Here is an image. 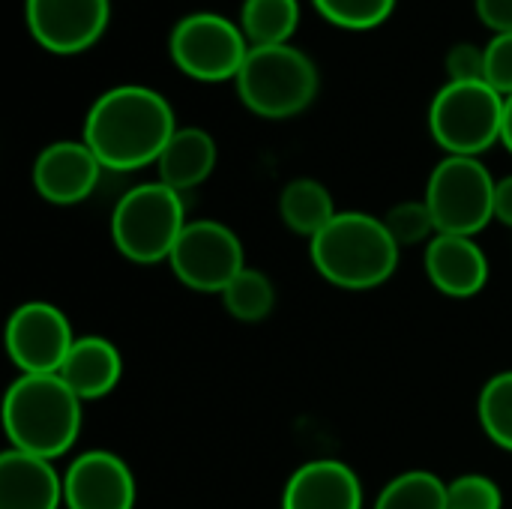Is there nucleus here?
<instances>
[{"mask_svg": "<svg viewBox=\"0 0 512 509\" xmlns=\"http://www.w3.org/2000/svg\"><path fill=\"white\" fill-rule=\"evenodd\" d=\"M177 132L171 102L144 84H117L96 96L84 117V144L108 171L156 165Z\"/></svg>", "mask_w": 512, "mask_h": 509, "instance_id": "f257e3e1", "label": "nucleus"}, {"mask_svg": "<svg viewBox=\"0 0 512 509\" xmlns=\"http://www.w3.org/2000/svg\"><path fill=\"white\" fill-rule=\"evenodd\" d=\"M81 399L60 375H18L3 396V432L12 450L60 459L81 435Z\"/></svg>", "mask_w": 512, "mask_h": 509, "instance_id": "f03ea898", "label": "nucleus"}, {"mask_svg": "<svg viewBox=\"0 0 512 509\" xmlns=\"http://www.w3.org/2000/svg\"><path fill=\"white\" fill-rule=\"evenodd\" d=\"M399 246L384 219L360 210H339L336 219L309 240L312 267L342 291H372L399 267Z\"/></svg>", "mask_w": 512, "mask_h": 509, "instance_id": "7ed1b4c3", "label": "nucleus"}, {"mask_svg": "<svg viewBox=\"0 0 512 509\" xmlns=\"http://www.w3.org/2000/svg\"><path fill=\"white\" fill-rule=\"evenodd\" d=\"M240 102L264 120H288L303 114L318 96V66L315 60L285 45H255L246 54L237 78Z\"/></svg>", "mask_w": 512, "mask_h": 509, "instance_id": "20e7f679", "label": "nucleus"}, {"mask_svg": "<svg viewBox=\"0 0 512 509\" xmlns=\"http://www.w3.org/2000/svg\"><path fill=\"white\" fill-rule=\"evenodd\" d=\"M189 225L183 195L162 180L138 183L120 195L111 213V243L132 264L168 261Z\"/></svg>", "mask_w": 512, "mask_h": 509, "instance_id": "39448f33", "label": "nucleus"}, {"mask_svg": "<svg viewBox=\"0 0 512 509\" xmlns=\"http://www.w3.org/2000/svg\"><path fill=\"white\" fill-rule=\"evenodd\" d=\"M504 96L486 81H447L429 105V132L447 156H477L501 141Z\"/></svg>", "mask_w": 512, "mask_h": 509, "instance_id": "423d86ee", "label": "nucleus"}, {"mask_svg": "<svg viewBox=\"0 0 512 509\" xmlns=\"http://www.w3.org/2000/svg\"><path fill=\"white\" fill-rule=\"evenodd\" d=\"M495 186L498 180L477 156H444L423 195L438 234L477 237L495 219Z\"/></svg>", "mask_w": 512, "mask_h": 509, "instance_id": "0eeeda50", "label": "nucleus"}, {"mask_svg": "<svg viewBox=\"0 0 512 509\" xmlns=\"http://www.w3.org/2000/svg\"><path fill=\"white\" fill-rule=\"evenodd\" d=\"M249 48L243 27L219 12H189L168 36L174 66L195 81L237 78Z\"/></svg>", "mask_w": 512, "mask_h": 509, "instance_id": "6e6552de", "label": "nucleus"}, {"mask_svg": "<svg viewBox=\"0 0 512 509\" xmlns=\"http://www.w3.org/2000/svg\"><path fill=\"white\" fill-rule=\"evenodd\" d=\"M171 273L198 294H222L228 282L246 270V252L234 228L219 219H192L171 258Z\"/></svg>", "mask_w": 512, "mask_h": 509, "instance_id": "1a4fd4ad", "label": "nucleus"}, {"mask_svg": "<svg viewBox=\"0 0 512 509\" xmlns=\"http://www.w3.org/2000/svg\"><path fill=\"white\" fill-rule=\"evenodd\" d=\"M75 339L63 309L45 300L21 303L6 321V354L21 375H57Z\"/></svg>", "mask_w": 512, "mask_h": 509, "instance_id": "9d476101", "label": "nucleus"}, {"mask_svg": "<svg viewBox=\"0 0 512 509\" xmlns=\"http://www.w3.org/2000/svg\"><path fill=\"white\" fill-rule=\"evenodd\" d=\"M111 0H24L30 36L51 54H81L108 27Z\"/></svg>", "mask_w": 512, "mask_h": 509, "instance_id": "9b49d317", "label": "nucleus"}, {"mask_svg": "<svg viewBox=\"0 0 512 509\" xmlns=\"http://www.w3.org/2000/svg\"><path fill=\"white\" fill-rule=\"evenodd\" d=\"M138 486L123 456L111 450H87L72 459L63 474L66 509H135Z\"/></svg>", "mask_w": 512, "mask_h": 509, "instance_id": "f8f14e48", "label": "nucleus"}, {"mask_svg": "<svg viewBox=\"0 0 512 509\" xmlns=\"http://www.w3.org/2000/svg\"><path fill=\"white\" fill-rule=\"evenodd\" d=\"M102 171V162L84 141H54L33 162V189L48 204L72 207L93 195Z\"/></svg>", "mask_w": 512, "mask_h": 509, "instance_id": "ddd939ff", "label": "nucleus"}, {"mask_svg": "<svg viewBox=\"0 0 512 509\" xmlns=\"http://www.w3.org/2000/svg\"><path fill=\"white\" fill-rule=\"evenodd\" d=\"M423 267L435 291L453 300H471L489 282V258L474 237L435 234L423 249Z\"/></svg>", "mask_w": 512, "mask_h": 509, "instance_id": "4468645a", "label": "nucleus"}, {"mask_svg": "<svg viewBox=\"0 0 512 509\" xmlns=\"http://www.w3.org/2000/svg\"><path fill=\"white\" fill-rule=\"evenodd\" d=\"M282 509H363V480L339 459L306 462L288 477Z\"/></svg>", "mask_w": 512, "mask_h": 509, "instance_id": "2eb2a0df", "label": "nucleus"}, {"mask_svg": "<svg viewBox=\"0 0 512 509\" xmlns=\"http://www.w3.org/2000/svg\"><path fill=\"white\" fill-rule=\"evenodd\" d=\"M63 477L54 462L6 447L0 456V509H60Z\"/></svg>", "mask_w": 512, "mask_h": 509, "instance_id": "dca6fc26", "label": "nucleus"}, {"mask_svg": "<svg viewBox=\"0 0 512 509\" xmlns=\"http://www.w3.org/2000/svg\"><path fill=\"white\" fill-rule=\"evenodd\" d=\"M57 375L75 390L81 402L105 399L120 387L123 354L105 336H78Z\"/></svg>", "mask_w": 512, "mask_h": 509, "instance_id": "f3484780", "label": "nucleus"}, {"mask_svg": "<svg viewBox=\"0 0 512 509\" xmlns=\"http://www.w3.org/2000/svg\"><path fill=\"white\" fill-rule=\"evenodd\" d=\"M219 147L213 135L201 126H177L171 141L165 144L162 156L156 159L159 180L174 192H189L201 186L216 171Z\"/></svg>", "mask_w": 512, "mask_h": 509, "instance_id": "a211bd4d", "label": "nucleus"}, {"mask_svg": "<svg viewBox=\"0 0 512 509\" xmlns=\"http://www.w3.org/2000/svg\"><path fill=\"white\" fill-rule=\"evenodd\" d=\"M336 213L339 210L330 189L312 177L291 180L279 195V219L285 222V228L309 240H315L336 219Z\"/></svg>", "mask_w": 512, "mask_h": 509, "instance_id": "6ab92c4d", "label": "nucleus"}, {"mask_svg": "<svg viewBox=\"0 0 512 509\" xmlns=\"http://www.w3.org/2000/svg\"><path fill=\"white\" fill-rule=\"evenodd\" d=\"M300 24L297 0H243L240 27L249 45H285Z\"/></svg>", "mask_w": 512, "mask_h": 509, "instance_id": "aec40b11", "label": "nucleus"}, {"mask_svg": "<svg viewBox=\"0 0 512 509\" xmlns=\"http://www.w3.org/2000/svg\"><path fill=\"white\" fill-rule=\"evenodd\" d=\"M219 297H222L225 312L240 324L264 321V318H270V312L276 306V288H273L270 276L255 267L240 270Z\"/></svg>", "mask_w": 512, "mask_h": 509, "instance_id": "412c9836", "label": "nucleus"}, {"mask_svg": "<svg viewBox=\"0 0 512 509\" xmlns=\"http://www.w3.org/2000/svg\"><path fill=\"white\" fill-rule=\"evenodd\" d=\"M375 509H447V483L432 471H405L381 489Z\"/></svg>", "mask_w": 512, "mask_h": 509, "instance_id": "4be33fe9", "label": "nucleus"}, {"mask_svg": "<svg viewBox=\"0 0 512 509\" xmlns=\"http://www.w3.org/2000/svg\"><path fill=\"white\" fill-rule=\"evenodd\" d=\"M477 417L489 441L512 453V369L486 381L477 399Z\"/></svg>", "mask_w": 512, "mask_h": 509, "instance_id": "5701e85b", "label": "nucleus"}, {"mask_svg": "<svg viewBox=\"0 0 512 509\" xmlns=\"http://www.w3.org/2000/svg\"><path fill=\"white\" fill-rule=\"evenodd\" d=\"M312 3L324 21L345 30H372L384 24L396 9V0H312Z\"/></svg>", "mask_w": 512, "mask_h": 509, "instance_id": "b1692460", "label": "nucleus"}, {"mask_svg": "<svg viewBox=\"0 0 512 509\" xmlns=\"http://www.w3.org/2000/svg\"><path fill=\"white\" fill-rule=\"evenodd\" d=\"M384 225L390 231V237L396 240L399 249L405 246H429L432 237L438 234L432 210L426 201H402L396 207L387 210Z\"/></svg>", "mask_w": 512, "mask_h": 509, "instance_id": "393cba45", "label": "nucleus"}, {"mask_svg": "<svg viewBox=\"0 0 512 509\" xmlns=\"http://www.w3.org/2000/svg\"><path fill=\"white\" fill-rule=\"evenodd\" d=\"M447 509H504V492L486 474H462L447 483Z\"/></svg>", "mask_w": 512, "mask_h": 509, "instance_id": "a878e982", "label": "nucleus"}, {"mask_svg": "<svg viewBox=\"0 0 512 509\" xmlns=\"http://www.w3.org/2000/svg\"><path fill=\"white\" fill-rule=\"evenodd\" d=\"M486 84L512 96V33H495L486 45Z\"/></svg>", "mask_w": 512, "mask_h": 509, "instance_id": "bb28decb", "label": "nucleus"}, {"mask_svg": "<svg viewBox=\"0 0 512 509\" xmlns=\"http://www.w3.org/2000/svg\"><path fill=\"white\" fill-rule=\"evenodd\" d=\"M447 81H486V48L474 42H456L447 51Z\"/></svg>", "mask_w": 512, "mask_h": 509, "instance_id": "cd10ccee", "label": "nucleus"}, {"mask_svg": "<svg viewBox=\"0 0 512 509\" xmlns=\"http://www.w3.org/2000/svg\"><path fill=\"white\" fill-rule=\"evenodd\" d=\"M480 21L495 33H512V0H474Z\"/></svg>", "mask_w": 512, "mask_h": 509, "instance_id": "c85d7f7f", "label": "nucleus"}, {"mask_svg": "<svg viewBox=\"0 0 512 509\" xmlns=\"http://www.w3.org/2000/svg\"><path fill=\"white\" fill-rule=\"evenodd\" d=\"M495 219L512 228V174L495 186Z\"/></svg>", "mask_w": 512, "mask_h": 509, "instance_id": "c756f323", "label": "nucleus"}, {"mask_svg": "<svg viewBox=\"0 0 512 509\" xmlns=\"http://www.w3.org/2000/svg\"><path fill=\"white\" fill-rule=\"evenodd\" d=\"M501 144L512 153V96L504 99V123H501Z\"/></svg>", "mask_w": 512, "mask_h": 509, "instance_id": "7c9ffc66", "label": "nucleus"}]
</instances>
